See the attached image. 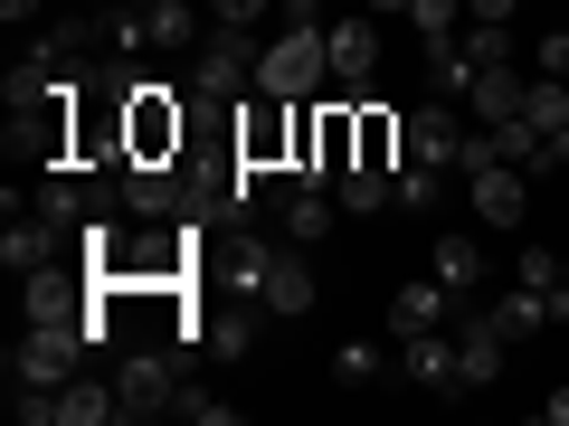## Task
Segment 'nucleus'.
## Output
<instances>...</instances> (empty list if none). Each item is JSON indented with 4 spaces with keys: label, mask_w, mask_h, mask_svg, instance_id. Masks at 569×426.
Returning <instances> with one entry per match:
<instances>
[{
    "label": "nucleus",
    "mask_w": 569,
    "mask_h": 426,
    "mask_svg": "<svg viewBox=\"0 0 569 426\" xmlns=\"http://www.w3.org/2000/svg\"><path fill=\"white\" fill-rule=\"evenodd\" d=\"M522 114L541 123V133H560V123H569V85H560V77H531V95H522Z\"/></svg>",
    "instance_id": "nucleus-23"
},
{
    "label": "nucleus",
    "mask_w": 569,
    "mask_h": 426,
    "mask_svg": "<svg viewBox=\"0 0 569 426\" xmlns=\"http://www.w3.org/2000/svg\"><path fill=\"white\" fill-rule=\"evenodd\" d=\"M541 417H550V426H569V388H550V398H541Z\"/></svg>",
    "instance_id": "nucleus-33"
},
{
    "label": "nucleus",
    "mask_w": 569,
    "mask_h": 426,
    "mask_svg": "<svg viewBox=\"0 0 569 426\" xmlns=\"http://www.w3.org/2000/svg\"><path fill=\"white\" fill-rule=\"evenodd\" d=\"M408 29L418 39H456L466 29V0H408Z\"/></svg>",
    "instance_id": "nucleus-22"
},
{
    "label": "nucleus",
    "mask_w": 569,
    "mask_h": 426,
    "mask_svg": "<svg viewBox=\"0 0 569 426\" xmlns=\"http://www.w3.org/2000/svg\"><path fill=\"white\" fill-rule=\"evenodd\" d=\"M209 10V29H257L266 10H284V0H200Z\"/></svg>",
    "instance_id": "nucleus-28"
},
{
    "label": "nucleus",
    "mask_w": 569,
    "mask_h": 426,
    "mask_svg": "<svg viewBox=\"0 0 569 426\" xmlns=\"http://www.w3.org/2000/svg\"><path fill=\"white\" fill-rule=\"evenodd\" d=\"M503 351H512V342L485 323V313H475V323L456 332V361H466V388H493V379H503Z\"/></svg>",
    "instance_id": "nucleus-18"
},
{
    "label": "nucleus",
    "mask_w": 569,
    "mask_h": 426,
    "mask_svg": "<svg viewBox=\"0 0 569 426\" xmlns=\"http://www.w3.org/2000/svg\"><path fill=\"white\" fill-rule=\"evenodd\" d=\"M466 20H493V29H512V20H522V0H466Z\"/></svg>",
    "instance_id": "nucleus-30"
},
{
    "label": "nucleus",
    "mask_w": 569,
    "mask_h": 426,
    "mask_svg": "<svg viewBox=\"0 0 569 426\" xmlns=\"http://www.w3.org/2000/svg\"><path fill=\"white\" fill-rule=\"evenodd\" d=\"M437 323H447V284H437V275L399 284V304H389V332H399V342H418V332H437Z\"/></svg>",
    "instance_id": "nucleus-16"
},
{
    "label": "nucleus",
    "mask_w": 569,
    "mask_h": 426,
    "mask_svg": "<svg viewBox=\"0 0 569 426\" xmlns=\"http://www.w3.org/2000/svg\"><path fill=\"white\" fill-rule=\"evenodd\" d=\"M437 190H447L437 162H399V209H437Z\"/></svg>",
    "instance_id": "nucleus-24"
},
{
    "label": "nucleus",
    "mask_w": 569,
    "mask_h": 426,
    "mask_svg": "<svg viewBox=\"0 0 569 426\" xmlns=\"http://www.w3.org/2000/svg\"><path fill=\"white\" fill-rule=\"evenodd\" d=\"M427 85L466 104V85H475V58H466V39H427Z\"/></svg>",
    "instance_id": "nucleus-21"
},
{
    "label": "nucleus",
    "mask_w": 569,
    "mask_h": 426,
    "mask_svg": "<svg viewBox=\"0 0 569 426\" xmlns=\"http://www.w3.org/2000/svg\"><path fill=\"white\" fill-rule=\"evenodd\" d=\"M323 77H332V48H323L313 20H295L284 39H266V58H257V95H295V104H305Z\"/></svg>",
    "instance_id": "nucleus-4"
},
{
    "label": "nucleus",
    "mask_w": 569,
    "mask_h": 426,
    "mask_svg": "<svg viewBox=\"0 0 569 426\" xmlns=\"http://www.w3.org/2000/svg\"><path fill=\"white\" fill-rule=\"evenodd\" d=\"M86 323H29L20 342H10V388H67L86 379Z\"/></svg>",
    "instance_id": "nucleus-2"
},
{
    "label": "nucleus",
    "mask_w": 569,
    "mask_h": 426,
    "mask_svg": "<svg viewBox=\"0 0 569 426\" xmlns=\"http://www.w3.org/2000/svg\"><path fill=\"white\" fill-rule=\"evenodd\" d=\"M466 58H475V67H512V29H493V20H466Z\"/></svg>",
    "instance_id": "nucleus-26"
},
{
    "label": "nucleus",
    "mask_w": 569,
    "mask_h": 426,
    "mask_svg": "<svg viewBox=\"0 0 569 426\" xmlns=\"http://www.w3.org/2000/svg\"><path fill=\"white\" fill-rule=\"evenodd\" d=\"M541 77H569V29H541Z\"/></svg>",
    "instance_id": "nucleus-29"
},
{
    "label": "nucleus",
    "mask_w": 569,
    "mask_h": 426,
    "mask_svg": "<svg viewBox=\"0 0 569 426\" xmlns=\"http://www.w3.org/2000/svg\"><path fill=\"white\" fill-rule=\"evenodd\" d=\"M257 58H266V39H257V29H209V39L190 48V95H200V104H219V114H238V104H247V85H257Z\"/></svg>",
    "instance_id": "nucleus-1"
},
{
    "label": "nucleus",
    "mask_w": 569,
    "mask_h": 426,
    "mask_svg": "<svg viewBox=\"0 0 569 426\" xmlns=\"http://www.w3.org/2000/svg\"><path fill=\"white\" fill-rule=\"evenodd\" d=\"M0 20H10V29H29V20H48V0H0Z\"/></svg>",
    "instance_id": "nucleus-32"
},
{
    "label": "nucleus",
    "mask_w": 569,
    "mask_h": 426,
    "mask_svg": "<svg viewBox=\"0 0 569 426\" xmlns=\"http://www.w3.org/2000/svg\"><path fill=\"white\" fill-rule=\"evenodd\" d=\"M284 20H313V29H323V0H284Z\"/></svg>",
    "instance_id": "nucleus-34"
},
{
    "label": "nucleus",
    "mask_w": 569,
    "mask_h": 426,
    "mask_svg": "<svg viewBox=\"0 0 569 426\" xmlns=\"http://www.w3.org/2000/svg\"><path fill=\"white\" fill-rule=\"evenodd\" d=\"M257 304L276 313V323L313 313V265H305V246H276V265H266V284H257Z\"/></svg>",
    "instance_id": "nucleus-12"
},
{
    "label": "nucleus",
    "mask_w": 569,
    "mask_h": 426,
    "mask_svg": "<svg viewBox=\"0 0 569 426\" xmlns=\"http://www.w3.org/2000/svg\"><path fill=\"white\" fill-rule=\"evenodd\" d=\"M466 181H475V219H485V227H522V209H531L522 162H475Z\"/></svg>",
    "instance_id": "nucleus-10"
},
{
    "label": "nucleus",
    "mask_w": 569,
    "mask_h": 426,
    "mask_svg": "<svg viewBox=\"0 0 569 426\" xmlns=\"http://www.w3.org/2000/svg\"><path fill=\"white\" fill-rule=\"evenodd\" d=\"M427 275L447 284V294H475V284H485V246H475V237H437V256H427Z\"/></svg>",
    "instance_id": "nucleus-20"
},
{
    "label": "nucleus",
    "mask_w": 569,
    "mask_h": 426,
    "mask_svg": "<svg viewBox=\"0 0 569 426\" xmlns=\"http://www.w3.org/2000/svg\"><path fill=\"white\" fill-rule=\"evenodd\" d=\"M295 142H305V104L295 95H257L238 114V133H228V152L266 181V171H295Z\"/></svg>",
    "instance_id": "nucleus-3"
},
{
    "label": "nucleus",
    "mask_w": 569,
    "mask_h": 426,
    "mask_svg": "<svg viewBox=\"0 0 569 426\" xmlns=\"http://www.w3.org/2000/svg\"><path fill=\"white\" fill-rule=\"evenodd\" d=\"M323 48H332V77H342V85H370V77H380V20H332Z\"/></svg>",
    "instance_id": "nucleus-13"
},
{
    "label": "nucleus",
    "mask_w": 569,
    "mask_h": 426,
    "mask_svg": "<svg viewBox=\"0 0 569 426\" xmlns=\"http://www.w3.org/2000/svg\"><path fill=\"white\" fill-rule=\"evenodd\" d=\"M456 152H466V104H456V95L418 104V114H408V162H437V171H456Z\"/></svg>",
    "instance_id": "nucleus-9"
},
{
    "label": "nucleus",
    "mask_w": 569,
    "mask_h": 426,
    "mask_svg": "<svg viewBox=\"0 0 569 426\" xmlns=\"http://www.w3.org/2000/svg\"><path fill=\"white\" fill-rule=\"evenodd\" d=\"M370 20H408V0H370Z\"/></svg>",
    "instance_id": "nucleus-35"
},
{
    "label": "nucleus",
    "mask_w": 569,
    "mask_h": 426,
    "mask_svg": "<svg viewBox=\"0 0 569 426\" xmlns=\"http://www.w3.org/2000/svg\"><path fill=\"white\" fill-rule=\"evenodd\" d=\"M531 171H569V123H560V133H541V162H531Z\"/></svg>",
    "instance_id": "nucleus-31"
},
{
    "label": "nucleus",
    "mask_w": 569,
    "mask_h": 426,
    "mask_svg": "<svg viewBox=\"0 0 569 426\" xmlns=\"http://www.w3.org/2000/svg\"><path fill=\"white\" fill-rule=\"evenodd\" d=\"M123 209L133 219H190L200 209V171L190 162H123Z\"/></svg>",
    "instance_id": "nucleus-6"
},
{
    "label": "nucleus",
    "mask_w": 569,
    "mask_h": 426,
    "mask_svg": "<svg viewBox=\"0 0 569 426\" xmlns=\"http://www.w3.org/2000/svg\"><path fill=\"white\" fill-rule=\"evenodd\" d=\"M181 417L190 426H238V398H219V388H181Z\"/></svg>",
    "instance_id": "nucleus-27"
},
{
    "label": "nucleus",
    "mask_w": 569,
    "mask_h": 426,
    "mask_svg": "<svg viewBox=\"0 0 569 426\" xmlns=\"http://www.w3.org/2000/svg\"><path fill=\"white\" fill-rule=\"evenodd\" d=\"M399 361H408V379H418V388H466V361H456L447 332H418V342H399Z\"/></svg>",
    "instance_id": "nucleus-15"
},
{
    "label": "nucleus",
    "mask_w": 569,
    "mask_h": 426,
    "mask_svg": "<svg viewBox=\"0 0 569 426\" xmlns=\"http://www.w3.org/2000/svg\"><path fill=\"white\" fill-rule=\"evenodd\" d=\"M332 209H342V200H332V181H295V190H284V209H276L284 246H323L332 237Z\"/></svg>",
    "instance_id": "nucleus-11"
},
{
    "label": "nucleus",
    "mask_w": 569,
    "mask_h": 426,
    "mask_svg": "<svg viewBox=\"0 0 569 426\" xmlns=\"http://www.w3.org/2000/svg\"><path fill=\"white\" fill-rule=\"evenodd\" d=\"M485 323L503 332V342H531V332H550L560 313H550V294H531V284H512L503 304H485Z\"/></svg>",
    "instance_id": "nucleus-17"
},
{
    "label": "nucleus",
    "mask_w": 569,
    "mask_h": 426,
    "mask_svg": "<svg viewBox=\"0 0 569 426\" xmlns=\"http://www.w3.org/2000/svg\"><path fill=\"white\" fill-rule=\"evenodd\" d=\"M332 369H342L351 388H370V379H389V351L380 342H342V361H332Z\"/></svg>",
    "instance_id": "nucleus-25"
},
{
    "label": "nucleus",
    "mask_w": 569,
    "mask_h": 426,
    "mask_svg": "<svg viewBox=\"0 0 569 426\" xmlns=\"http://www.w3.org/2000/svg\"><path fill=\"white\" fill-rule=\"evenodd\" d=\"M67 256H77V227H58V219H48V209H39V219H10V237H0V265H10V275H48V265H67Z\"/></svg>",
    "instance_id": "nucleus-8"
},
{
    "label": "nucleus",
    "mask_w": 569,
    "mask_h": 426,
    "mask_svg": "<svg viewBox=\"0 0 569 426\" xmlns=\"http://www.w3.org/2000/svg\"><path fill=\"white\" fill-rule=\"evenodd\" d=\"M332 200H342L351 219H370V209H389V200H399V171H380V162H351L342 181H332Z\"/></svg>",
    "instance_id": "nucleus-19"
},
{
    "label": "nucleus",
    "mask_w": 569,
    "mask_h": 426,
    "mask_svg": "<svg viewBox=\"0 0 569 426\" xmlns=\"http://www.w3.org/2000/svg\"><path fill=\"white\" fill-rule=\"evenodd\" d=\"M522 95H531V77H522V67H475L466 114H475V123H512V114H522Z\"/></svg>",
    "instance_id": "nucleus-14"
},
{
    "label": "nucleus",
    "mask_w": 569,
    "mask_h": 426,
    "mask_svg": "<svg viewBox=\"0 0 569 426\" xmlns=\"http://www.w3.org/2000/svg\"><path fill=\"white\" fill-rule=\"evenodd\" d=\"M114 398H123V417H181V369H171V351H123Z\"/></svg>",
    "instance_id": "nucleus-7"
},
{
    "label": "nucleus",
    "mask_w": 569,
    "mask_h": 426,
    "mask_svg": "<svg viewBox=\"0 0 569 426\" xmlns=\"http://www.w3.org/2000/svg\"><path fill=\"white\" fill-rule=\"evenodd\" d=\"M10 407H20V426H104V417H123L114 379H67V388H10Z\"/></svg>",
    "instance_id": "nucleus-5"
}]
</instances>
